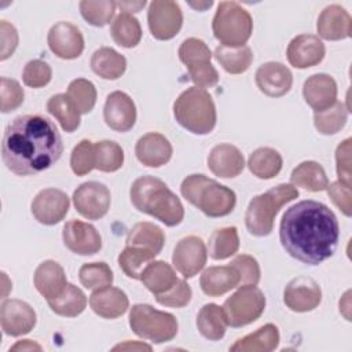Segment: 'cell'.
<instances>
[{
    "mask_svg": "<svg viewBox=\"0 0 352 352\" xmlns=\"http://www.w3.org/2000/svg\"><path fill=\"white\" fill-rule=\"evenodd\" d=\"M116 4L118 8H121L122 12L131 14V12L140 11L146 6V1L144 0L143 1H116Z\"/></svg>",
    "mask_w": 352,
    "mask_h": 352,
    "instance_id": "6f0895ef",
    "label": "cell"
},
{
    "mask_svg": "<svg viewBox=\"0 0 352 352\" xmlns=\"http://www.w3.org/2000/svg\"><path fill=\"white\" fill-rule=\"evenodd\" d=\"M91 67L104 80H117L125 73L126 59L110 47H100L91 56Z\"/></svg>",
    "mask_w": 352,
    "mask_h": 352,
    "instance_id": "f546056e",
    "label": "cell"
},
{
    "mask_svg": "<svg viewBox=\"0 0 352 352\" xmlns=\"http://www.w3.org/2000/svg\"><path fill=\"white\" fill-rule=\"evenodd\" d=\"M179 58L187 66V69L199 66L204 63H210L212 52L205 41L190 37L186 38L179 47Z\"/></svg>",
    "mask_w": 352,
    "mask_h": 352,
    "instance_id": "bcb514c9",
    "label": "cell"
},
{
    "mask_svg": "<svg viewBox=\"0 0 352 352\" xmlns=\"http://www.w3.org/2000/svg\"><path fill=\"white\" fill-rule=\"evenodd\" d=\"M254 80L257 88L271 98L286 95L293 85V74L290 69L280 62L263 63L257 69Z\"/></svg>",
    "mask_w": 352,
    "mask_h": 352,
    "instance_id": "d6986e66",
    "label": "cell"
},
{
    "mask_svg": "<svg viewBox=\"0 0 352 352\" xmlns=\"http://www.w3.org/2000/svg\"><path fill=\"white\" fill-rule=\"evenodd\" d=\"M70 166L77 176H84L95 169V143L88 139L77 143L70 155Z\"/></svg>",
    "mask_w": 352,
    "mask_h": 352,
    "instance_id": "7dc6e473",
    "label": "cell"
},
{
    "mask_svg": "<svg viewBox=\"0 0 352 352\" xmlns=\"http://www.w3.org/2000/svg\"><path fill=\"white\" fill-rule=\"evenodd\" d=\"M124 164V151L113 140H100L95 143V168L100 172H116Z\"/></svg>",
    "mask_w": 352,
    "mask_h": 352,
    "instance_id": "60d3db41",
    "label": "cell"
},
{
    "mask_svg": "<svg viewBox=\"0 0 352 352\" xmlns=\"http://www.w3.org/2000/svg\"><path fill=\"white\" fill-rule=\"evenodd\" d=\"M125 243L126 246L140 248L157 256L164 248L165 234L158 226L148 221H142L132 226L126 235Z\"/></svg>",
    "mask_w": 352,
    "mask_h": 352,
    "instance_id": "f1b7e54d",
    "label": "cell"
},
{
    "mask_svg": "<svg viewBox=\"0 0 352 352\" xmlns=\"http://www.w3.org/2000/svg\"><path fill=\"white\" fill-rule=\"evenodd\" d=\"M173 116L179 125L194 135H208L216 126V106L206 89L191 87L173 103Z\"/></svg>",
    "mask_w": 352,
    "mask_h": 352,
    "instance_id": "5b68a950",
    "label": "cell"
},
{
    "mask_svg": "<svg viewBox=\"0 0 352 352\" xmlns=\"http://www.w3.org/2000/svg\"><path fill=\"white\" fill-rule=\"evenodd\" d=\"M76 210L88 220L102 219L110 209V190L99 182H85L73 192Z\"/></svg>",
    "mask_w": 352,
    "mask_h": 352,
    "instance_id": "8fae6325",
    "label": "cell"
},
{
    "mask_svg": "<svg viewBox=\"0 0 352 352\" xmlns=\"http://www.w3.org/2000/svg\"><path fill=\"white\" fill-rule=\"evenodd\" d=\"M221 308L227 326L242 327L263 315L265 297L256 285H243L224 301Z\"/></svg>",
    "mask_w": 352,
    "mask_h": 352,
    "instance_id": "9c48e42d",
    "label": "cell"
},
{
    "mask_svg": "<svg viewBox=\"0 0 352 352\" xmlns=\"http://www.w3.org/2000/svg\"><path fill=\"white\" fill-rule=\"evenodd\" d=\"M110 34L120 47L133 48L140 43L142 26L132 14L120 12L111 22Z\"/></svg>",
    "mask_w": 352,
    "mask_h": 352,
    "instance_id": "8d00e7d4",
    "label": "cell"
},
{
    "mask_svg": "<svg viewBox=\"0 0 352 352\" xmlns=\"http://www.w3.org/2000/svg\"><path fill=\"white\" fill-rule=\"evenodd\" d=\"M37 322L34 309L25 301L11 298L4 300L0 307V323L7 336L19 337L33 330Z\"/></svg>",
    "mask_w": 352,
    "mask_h": 352,
    "instance_id": "5bb4252c",
    "label": "cell"
},
{
    "mask_svg": "<svg viewBox=\"0 0 352 352\" xmlns=\"http://www.w3.org/2000/svg\"><path fill=\"white\" fill-rule=\"evenodd\" d=\"M340 227L333 210L307 199L286 209L279 224V239L289 256L318 265L336 252Z\"/></svg>",
    "mask_w": 352,
    "mask_h": 352,
    "instance_id": "6da1fadb",
    "label": "cell"
},
{
    "mask_svg": "<svg viewBox=\"0 0 352 352\" xmlns=\"http://www.w3.org/2000/svg\"><path fill=\"white\" fill-rule=\"evenodd\" d=\"M197 327L202 337L210 341H219L224 337L227 322L223 308L217 304H205L197 315Z\"/></svg>",
    "mask_w": 352,
    "mask_h": 352,
    "instance_id": "d6a6232c",
    "label": "cell"
},
{
    "mask_svg": "<svg viewBox=\"0 0 352 352\" xmlns=\"http://www.w3.org/2000/svg\"><path fill=\"white\" fill-rule=\"evenodd\" d=\"M33 351V349H37V351H41V346L30 340H22V341H18L15 345H12L10 348V351Z\"/></svg>",
    "mask_w": 352,
    "mask_h": 352,
    "instance_id": "680465c9",
    "label": "cell"
},
{
    "mask_svg": "<svg viewBox=\"0 0 352 352\" xmlns=\"http://www.w3.org/2000/svg\"><path fill=\"white\" fill-rule=\"evenodd\" d=\"M132 205L168 227L179 226L184 217V208L175 192L158 177L146 175L138 177L129 191Z\"/></svg>",
    "mask_w": 352,
    "mask_h": 352,
    "instance_id": "3957f363",
    "label": "cell"
},
{
    "mask_svg": "<svg viewBox=\"0 0 352 352\" xmlns=\"http://www.w3.org/2000/svg\"><path fill=\"white\" fill-rule=\"evenodd\" d=\"M135 349V348H138V349H147V351H151V346L150 345H146V344H135V342H125V344H118L117 346H114L113 349L114 351H117V349Z\"/></svg>",
    "mask_w": 352,
    "mask_h": 352,
    "instance_id": "91938a15",
    "label": "cell"
},
{
    "mask_svg": "<svg viewBox=\"0 0 352 352\" xmlns=\"http://www.w3.org/2000/svg\"><path fill=\"white\" fill-rule=\"evenodd\" d=\"M279 330L275 324L267 323L254 333L235 341L230 346L232 352H271L279 345Z\"/></svg>",
    "mask_w": 352,
    "mask_h": 352,
    "instance_id": "83f0119b",
    "label": "cell"
},
{
    "mask_svg": "<svg viewBox=\"0 0 352 352\" xmlns=\"http://www.w3.org/2000/svg\"><path fill=\"white\" fill-rule=\"evenodd\" d=\"M103 118L113 131L128 132L136 122V106L129 95L122 91H114L106 98Z\"/></svg>",
    "mask_w": 352,
    "mask_h": 352,
    "instance_id": "ac0fdd59",
    "label": "cell"
},
{
    "mask_svg": "<svg viewBox=\"0 0 352 352\" xmlns=\"http://www.w3.org/2000/svg\"><path fill=\"white\" fill-rule=\"evenodd\" d=\"M52 312L65 318H76L84 312L87 307V296L84 292L74 286L73 283H67L63 292L47 301Z\"/></svg>",
    "mask_w": 352,
    "mask_h": 352,
    "instance_id": "e575fe53",
    "label": "cell"
},
{
    "mask_svg": "<svg viewBox=\"0 0 352 352\" xmlns=\"http://www.w3.org/2000/svg\"><path fill=\"white\" fill-rule=\"evenodd\" d=\"M348 121V109L344 103L336 102L330 107L315 111L314 125L322 135H334L340 132Z\"/></svg>",
    "mask_w": 352,
    "mask_h": 352,
    "instance_id": "ab89813d",
    "label": "cell"
},
{
    "mask_svg": "<svg viewBox=\"0 0 352 352\" xmlns=\"http://www.w3.org/2000/svg\"><path fill=\"white\" fill-rule=\"evenodd\" d=\"M239 249V235L235 227H224L213 231L208 243V254L213 260H224Z\"/></svg>",
    "mask_w": 352,
    "mask_h": 352,
    "instance_id": "f35d334b",
    "label": "cell"
},
{
    "mask_svg": "<svg viewBox=\"0 0 352 352\" xmlns=\"http://www.w3.org/2000/svg\"><path fill=\"white\" fill-rule=\"evenodd\" d=\"M47 111L54 116L65 132H74L80 126V111L66 94H58L48 99Z\"/></svg>",
    "mask_w": 352,
    "mask_h": 352,
    "instance_id": "74e56055",
    "label": "cell"
},
{
    "mask_svg": "<svg viewBox=\"0 0 352 352\" xmlns=\"http://www.w3.org/2000/svg\"><path fill=\"white\" fill-rule=\"evenodd\" d=\"M326 48L322 40L314 34L296 36L287 47L286 55L289 63L296 69H308L320 63Z\"/></svg>",
    "mask_w": 352,
    "mask_h": 352,
    "instance_id": "ffe728a7",
    "label": "cell"
},
{
    "mask_svg": "<svg viewBox=\"0 0 352 352\" xmlns=\"http://www.w3.org/2000/svg\"><path fill=\"white\" fill-rule=\"evenodd\" d=\"M155 256L144 249L126 246L118 256V265L122 272L132 279H140L143 270Z\"/></svg>",
    "mask_w": 352,
    "mask_h": 352,
    "instance_id": "b9f144b4",
    "label": "cell"
},
{
    "mask_svg": "<svg viewBox=\"0 0 352 352\" xmlns=\"http://www.w3.org/2000/svg\"><path fill=\"white\" fill-rule=\"evenodd\" d=\"M89 307L100 318L116 319L126 312L129 300L121 289L106 286L94 290L89 296Z\"/></svg>",
    "mask_w": 352,
    "mask_h": 352,
    "instance_id": "d4e9b609",
    "label": "cell"
},
{
    "mask_svg": "<svg viewBox=\"0 0 352 352\" xmlns=\"http://www.w3.org/2000/svg\"><path fill=\"white\" fill-rule=\"evenodd\" d=\"M351 142L348 138L338 144L336 150V164H337V176L338 182L351 186Z\"/></svg>",
    "mask_w": 352,
    "mask_h": 352,
    "instance_id": "f5cc1de1",
    "label": "cell"
},
{
    "mask_svg": "<svg viewBox=\"0 0 352 352\" xmlns=\"http://www.w3.org/2000/svg\"><path fill=\"white\" fill-rule=\"evenodd\" d=\"M52 78V70L50 65L41 59L29 60L22 72V80L26 87L41 88L45 87Z\"/></svg>",
    "mask_w": 352,
    "mask_h": 352,
    "instance_id": "c3c4849f",
    "label": "cell"
},
{
    "mask_svg": "<svg viewBox=\"0 0 352 352\" xmlns=\"http://www.w3.org/2000/svg\"><path fill=\"white\" fill-rule=\"evenodd\" d=\"M62 153L60 133L55 124L44 116H19L4 129L3 162L18 176H32L51 168Z\"/></svg>",
    "mask_w": 352,
    "mask_h": 352,
    "instance_id": "7a4b0ae2",
    "label": "cell"
},
{
    "mask_svg": "<svg viewBox=\"0 0 352 352\" xmlns=\"http://www.w3.org/2000/svg\"><path fill=\"white\" fill-rule=\"evenodd\" d=\"M70 201L65 191L44 188L32 201V214L44 226L58 224L69 212Z\"/></svg>",
    "mask_w": 352,
    "mask_h": 352,
    "instance_id": "4fadbf2b",
    "label": "cell"
},
{
    "mask_svg": "<svg viewBox=\"0 0 352 352\" xmlns=\"http://www.w3.org/2000/svg\"><path fill=\"white\" fill-rule=\"evenodd\" d=\"M192 292L188 283L183 279H177L173 287H170L168 292L155 296V300L158 304L165 307H173V308H182L186 307L191 300Z\"/></svg>",
    "mask_w": 352,
    "mask_h": 352,
    "instance_id": "f907efd6",
    "label": "cell"
},
{
    "mask_svg": "<svg viewBox=\"0 0 352 352\" xmlns=\"http://www.w3.org/2000/svg\"><path fill=\"white\" fill-rule=\"evenodd\" d=\"M327 194L333 204L346 216L352 214V202H351V186H346L341 182H334L327 186Z\"/></svg>",
    "mask_w": 352,
    "mask_h": 352,
    "instance_id": "db71d44e",
    "label": "cell"
},
{
    "mask_svg": "<svg viewBox=\"0 0 352 352\" xmlns=\"http://www.w3.org/2000/svg\"><path fill=\"white\" fill-rule=\"evenodd\" d=\"M129 326L140 338L162 344L176 337L179 324L169 312L155 309L148 304H135L129 312Z\"/></svg>",
    "mask_w": 352,
    "mask_h": 352,
    "instance_id": "ba28073f",
    "label": "cell"
},
{
    "mask_svg": "<svg viewBox=\"0 0 352 352\" xmlns=\"http://www.w3.org/2000/svg\"><path fill=\"white\" fill-rule=\"evenodd\" d=\"M290 182L293 186L302 187L312 192L323 191L329 186L326 172L316 161H304L297 165L290 175Z\"/></svg>",
    "mask_w": 352,
    "mask_h": 352,
    "instance_id": "1f68e13d",
    "label": "cell"
},
{
    "mask_svg": "<svg viewBox=\"0 0 352 352\" xmlns=\"http://www.w3.org/2000/svg\"><path fill=\"white\" fill-rule=\"evenodd\" d=\"M300 195L293 184H278L268 191L256 195L248 205L245 224L254 236H267L274 230V220L279 209Z\"/></svg>",
    "mask_w": 352,
    "mask_h": 352,
    "instance_id": "8992f818",
    "label": "cell"
},
{
    "mask_svg": "<svg viewBox=\"0 0 352 352\" xmlns=\"http://www.w3.org/2000/svg\"><path fill=\"white\" fill-rule=\"evenodd\" d=\"M188 74L195 87L202 89L214 87L219 82V73L212 63H204L199 66L190 67Z\"/></svg>",
    "mask_w": 352,
    "mask_h": 352,
    "instance_id": "11a10c76",
    "label": "cell"
},
{
    "mask_svg": "<svg viewBox=\"0 0 352 352\" xmlns=\"http://www.w3.org/2000/svg\"><path fill=\"white\" fill-rule=\"evenodd\" d=\"M0 40H1V54L0 59L6 60L10 58L18 45V32L14 25L8 23L7 21H0Z\"/></svg>",
    "mask_w": 352,
    "mask_h": 352,
    "instance_id": "9f6ffc18",
    "label": "cell"
},
{
    "mask_svg": "<svg viewBox=\"0 0 352 352\" xmlns=\"http://www.w3.org/2000/svg\"><path fill=\"white\" fill-rule=\"evenodd\" d=\"M33 282L37 292L47 301L58 297L67 285L63 267L54 260H45L38 264L33 275Z\"/></svg>",
    "mask_w": 352,
    "mask_h": 352,
    "instance_id": "484cf974",
    "label": "cell"
},
{
    "mask_svg": "<svg viewBox=\"0 0 352 352\" xmlns=\"http://www.w3.org/2000/svg\"><path fill=\"white\" fill-rule=\"evenodd\" d=\"M140 280L154 296L162 294L175 286L177 276L175 270L165 261H151L142 272Z\"/></svg>",
    "mask_w": 352,
    "mask_h": 352,
    "instance_id": "4dcf8cb0",
    "label": "cell"
},
{
    "mask_svg": "<svg viewBox=\"0 0 352 352\" xmlns=\"http://www.w3.org/2000/svg\"><path fill=\"white\" fill-rule=\"evenodd\" d=\"M239 272V286L257 285L260 280V265L253 256L238 254L231 263Z\"/></svg>",
    "mask_w": 352,
    "mask_h": 352,
    "instance_id": "816d5d0a",
    "label": "cell"
},
{
    "mask_svg": "<svg viewBox=\"0 0 352 352\" xmlns=\"http://www.w3.org/2000/svg\"><path fill=\"white\" fill-rule=\"evenodd\" d=\"M239 272L234 265H214L202 272L199 285L206 296L217 297L239 286Z\"/></svg>",
    "mask_w": 352,
    "mask_h": 352,
    "instance_id": "4316f807",
    "label": "cell"
},
{
    "mask_svg": "<svg viewBox=\"0 0 352 352\" xmlns=\"http://www.w3.org/2000/svg\"><path fill=\"white\" fill-rule=\"evenodd\" d=\"M213 55H214V59L220 63V66L230 74L245 73L253 62V52L248 45H242V47L219 45L214 50Z\"/></svg>",
    "mask_w": 352,
    "mask_h": 352,
    "instance_id": "d590c367",
    "label": "cell"
},
{
    "mask_svg": "<svg viewBox=\"0 0 352 352\" xmlns=\"http://www.w3.org/2000/svg\"><path fill=\"white\" fill-rule=\"evenodd\" d=\"M47 43L50 50L60 59H76L84 51V37L80 29L66 21L51 26Z\"/></svg>",
    "mask_w": 352,
    "mask_h": 352,
    "instance_id": "2e32d148",
    "label": "cell"
},
{
    "mask_svg": "<svg viewBox=\"0 0 352 352\" xmlns=\"http://www.w3.org/2000/svg\"><path fill=\"white\" fill-rule=\"evenodd\" d=\"M172 151L170 142L158 132L143 135L135 146V154L139 162L150 168H160L169 162Z\"/></svg>",
    "mask_w": 352,
    "mask_h": 352,
    "instance_id": "44dd1931",
    "label": "cell"
},
{
    "mask_svg": "<svg viewBox=\"0 0 352 352\" xmlns=\"http://www.w3.org/2000/svg\"><path fill=\"white\" fill-rule=\"evenodd\" d=\"M25 92L16 80L1 77L0 99H1V113H10L16 110L23 103Z\"/></svg>",
    "mask_w": 352,
    "mask_h": 352,
    "instance_id": "681fc988",
    "label": "cell"
},
{
    "mask_svg": "<svg viewBox=\"0 0 352 352\" xmlns=\"http://www.w3.org/2000/svg\"><path fill=\"white\" fill-rule=\"evenodd\" d=\"M214 37L226 47H242L253 32L250 14L236 1H220L213 16Z\"/></svg>",
    "mask_w": 352,
    "mask_h": 352,
    "instance_id": "52a82bcc",
    "label": "cell"
},
{
    "mask_svg": "<svg viewBox=\"0 0 352 352\" xmlns=\"http://www.w3.org/2000/svg\"><path fill=\"white\" fill-rule=\"evenodd\" d=\"M320 301V286L309 276H297L292 279L283 290V302L294 312L314 311Z\"/></svg>",
    "mask_w": 352,
    "mask_h": 352,
    "instance_id": "9a60e30c",
    "label": "cell"
},
{
    "mask_svg": "<svg viewBox=\"0 0 352 352\" xmlns=\"http://www.w3.org/2000/svg\"><path fill=\"white\" fill-rule=\"evenodd\" d=\"M208 260V249L205 242L197 235L182 238L173 250L172 263L175 268L184 276L192 278L205 267Z\"/></svg>",
    "mask_w": 352,
    "mask_h": 352,
    "instance_id": "7c38bea8",
    "label": "cell"
},
{
    "mask_svg": "<svg viewBox=\"0 0 352 352\" xmlns=\"http://www.w3.org/2000/svg\"><path fill=\"white\" fill-rule=\"evenodd\" d=\"M66 95L77 107L80 114H88L95 107L98 96L95 85L87 78L73 80L67 87Z\"/></svg>",
    "mask_w": 352,
    "mask_h": 352,
    "instance_id": "ee69618b",
    "label": "cell"
},
{
    "mask_svg": "<svg viewBox=\"0 0 352 352\" xmlns=\"http://www.w3.org/2000/svg\"><path fill=\"white\" fill-rule=\"evenodd\" d=\"M62 238L65 246L80 256H92L102 249L99 231L89 223L70 220L63 226Z\"/></svg>",
    "mask_w": 352,
    "mask_h": 352,
    "instance_id": "e0dca14e",
    "label": "cell"
},
{
    "mask_svg": "<svg viewBox=\"0 0 352 352\" xmlns=\"http://www.w3.org/2000/svg\"><path fill=\"white\" fill-rule=\"evenodd\" d=\"M116 1L111 0H82L80 1V12L82 18L92 26L102 28L114 16Z\"/></svg>",
    "mask_w": 352,
    "mask_h": 352,
    "instance_id": "7bdbcfd3",
    "label": "cell"
},
{
    "mask_svg": "<svg viewBox=\"0 0 352 352\" xmlns=\"http://www.w3.org/2000/svg\"><path fill=\"white\" fill-rule=\"evenodd\" d=\"M147 22L154 38L170 40L182 29L183 12L176 1L154 0L148 6Z\"/></svg>",
    "mask_w": 352,
    "mask_h": 352,
    "instance_id": "30bf717a",
    "label": "cell"
},
{
    "mask_svg": "<svg viewBox=\"0 0 352 352\" xmlns=\"http://www.w3.org/2000/svg\"><path fill=\"white\" fill-rule=\"evenodd\" d=\"M180 191L191 205L208 217L227 216L236 204V195L231 188L201 173L187 176L182 182Z\"/></svg>",
    "mask_w": 352,
    "mask_h": 352,
    "instance_id": "277c9868",
    "label": "cell"
},
{
    "mask_svg": "<svg viewBox=\"0 0 352 352\" xmlns=\"http://www.w3.org/2000/svg\"><path fill=\"white\" fill-rule=\"evenodd\" d=\"M212 4H213V1H206V3H198V4H195V3H190V6H191V7H194V8H197V10H205V8L210 7Z\"/></svg>",
    "mask_w": 352,
    "mask_h": 352,
    "instance_id": "94428289",
    "label": "cell"
},
{
    "mask_svg": "<svg viewBox=\"0 0 352 352\" xmlns=\"http://www.w3.org/2000/svg\"><path fill=\"white\" fill-rule=\"evenodd\" d=\"M208 168L214 176L221 179L235 177L245 168V158L238 147L230 143L214 146L208 155Z\"/></svg>",
    "mask_w": 352,
    "mask_h": 352,
    "instance_id": "7402d4cb",
    "label": "cell"
},
{
    "mask_svg": "<svg viewBox=\"0 0 352 352\" xmlns=\"http://www.w3.org/2000/svg\"><path fill=\"white\" fill-rule=\"evenodd\" d=\"M351 23L352 19L348 11L338 4H331L320 12L316 30L322 38L337 41L351 37Z\"/></svg>",
    "mask_w": 352,
    "mask_h": 352,
    "instance_id": "cb8c5ba5",
    "label": "cell"
},
{
    "mask_svg": "<svg viewBox=\"0 0 352 352\" xmlns=\"http://www.w3.org/2000/svg\"><path fill=\"white\" fill-rule=\"evenodd\" d=\"M78 278L81 285L91 290L111 286L114 279L111 268L103 261L82 264L78 271Z\"/></svg>",
    "mask_w": 352,
    "mask_h": 352,
    "instance_id": "f6af8a7d",
    "label": "cell"
},
{
    "mask_svg": "<svg viewBox=\"0 0 352 352\" xmlns=\"http://www.w3.org/2000/svg\"><path fill=\"white\" fill-rule=\"evenodd\" d=\"M283 165L282 155L279 151L271 147H258L256 148L248 160L249 170L253 173V176L258 179H272L275 177Z\"/></svg>",
    "mask_w": 352,
    "mask_h": 352,
    "instance_id": "836d02e7",
    "label": "cell"
},
{
    "mask_svg": "<svg viewBox=\"0 0 352 352\" xmlns=\"http://www.w3.org/2000/svg\"><path fill=\"white\" fill-rule=\"evenodd\" d=\"M302 95L315 111L324 110L337 102V82L329 74H312L304 82Z\"/></svg>",
    "mask_w": 352,
    "mask_h": 352,
    "instance_id": "603a6c76",
    "label": "cell"
}]
</instances>
